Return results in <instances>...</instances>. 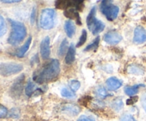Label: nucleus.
Segmentation results:
<instances>
[{
  "label": "nucleus",
  "instance_id": "1",
  "mask_svg": "<svg viewBox=\"0 0 146 121\" xmlns=\"http://www.w3.org/2000/svg\"><path fill=\"white\" fill-rule=\"evenodd\" d=\"M60 73V63L57 59H53L39 71L36 73L34 79L40 84L52 81L57 78Z\"/></svg>",
  "mask_w": 146,
  "mask_h": 121
},
{
  "label": "nucleus",
  "instance_id": "2",
  "mask_svg": "<svg viewBox=\"0 0 146 121\" xmlns=\"http://www.w3.org/2000/svg\"><path fill=\"white\" fill-rule=\"evenodd\" d=\"M9 21L11 24V31L7 41L11 45H18L27 36V28L24 24L19 21L12 19H9Z\"/></svg>",
  "mask_w": 146,
  "mask_h": 121
},
{
  "label": "nucleus",
  "instance_id": "3",
  "mask_svg": "<svg viewBox=\"0 0 146 121\" xmlns=\"http://www.w3.org/2000/svg\"><path fill=\"white\" fill-rule=\"evenodd\" d=\"M96 7H94L90 11L86 19V24L88 27V29L92 32L94 35L102 32L105 28V24L100 20L96 18Z\"/></svg>",
  "mask_w": 146,
  "mask_h": 121
},
{
  "label": "nucleus",
  "instance_id": "4",
  "mask_svg": "<svg viewBox=\"0 0 146 121\" xmlns=\"http://www.w3.org/2000/svg\"><path fill=\"white\" fill-rule=\"evenodd\" d=\"M56 18V13L52 9H45L42 11L40 17V26L45 30L54 28Z\"/></svg>",
  "mask_w": 146,
  "mask_h": 121
},
{
  "label": "nucleus",
  "instance_id": "5",
  "mask_svg": "<svg viewBox=\"0 0 146 121\" xmlns=\"http://www.w3.org/2000/svg\"><path fill=\"white\" fill-rule=\"evenodd\" d=\"M100 9L102 14L110 21L115 19L119 13V7L112 4L111 1H106V0L103 1L101 2Z\"/></svg>",
  "mask_w": 146,
  "mask_h": 121
},
{
  "label": "nucleus",
  "instance_id": "6",
  "mask_svg": "<svg viewBox=\"0 0 146 121\" xmlns=\"http://www.w3.org/2000/svg\"><path fill=\"white\" fill-rule=\"evenodd\" d=\"M55 7L58 9L64 11L67 9L74 8L78 11H82L85 5L83 0H58L56 1Z\"/></svg>",
  "mask_w": 146,
  "mask_h": 121
},
{
  "label": "nucleus",
  "instance_id": "7",
  "mask_svg": "<svg viewBox=\"0 0 146 121\" xmlns=\"http://www.w3.org/2000/svg\"><path fill=\"white\" fill-rule=\"evenodd\" d=\"M24 67L17 63H3L0 64V74L3 76H10L21 72Z\"/></svg>",
  "mask_w": 146,
  "mask_h": 121
},
{
  "label": "nucleus",
  "instance_id": "8",
  "mask_svg": "<svg viewBox=\"0 0 146 121\" xmlns=\"http://www.w3.org/2000/svg\"><path fill=\"white\" fill-rule=\"evenodd\" d=\"M24 80L25 75L22 74L18 77L11 85L9 90V94L13 98H19L21 95L24 88Z\"/></svg>",
  "mask_w": 146,
  "mask_h": 121
},
{
  "label": "nucleus",
  "instance_id": "9",
  "mask_svg": "<svg viewBox=\"0 0 146 121\" xmlns=\"http://www.w3.org/2000/svg\"><path fill=\"white\" fill-rule=\"evenodd\" d=\"M104 40L108 44H117L122 40V36L118 32L115 31H110L104 35Z\"/></svg>",
  "mask_w": 146,
  "mask_h": 121
},
{
  "label": "nucleus",
  "instance_id": "10",
  "mask_svg": "<svg viewBox=\"0 0 146 121\" xmlns=\"http://www.w3.org/2000/svg\"><path fill=\"white\" fill-rule=\"evenodd\" d=\"M40 53L44 60H46L49 58L51 50H50V38L48 36H46L41 42Z\"/></svg>",
  "mask_w": 146,
  "mask_h": 121
},
{
  "label": "nucleus",
  "instance_id": "11",
  "mask_svg": "<svg viewBox=\"0 0 146 121\" xmlns=\"http://www.w3.org/2000/svg\"><path fill=\"white\" fill-rule=\"evenodd\" d=\"M145 42H146V30L141 26H138L134 31L133 43L141 44Z\"/></svg>",
  "mask_w": 146,
  "mask_h": 121
},
{
  "label": "nucleus",
  "instance_id": "12",
  "mask_svg": "<svg viewBox=\"0 0 146 121\" xmlns=\"http://www.w3.org/2000/svg\"><path fill=\"white\" fill-rule=\"evenodd\" d=\"M64 16H65L66 18L69 19L71 20H75L76 21V24L78 25H81L82 22H81V17H80L79 13L77 11L76 9L74 8H69L67 9L66 10H65L64 12Z\"/></svg>",
  "mask_w": 146,
  "mask_h": 121
},
{
  "label": "nucleus",
  "instance_id": "13",
  "mask_svg": "<svg viewBox=\"0 0 146 121\" xmlns=\"http://www.w3.org/2000/svg\"><path fill=\"white\" fill-rule=\"evenodd\" d=\"M106 85L111 91H115L122 86V82L115 77H111L106 81Z\"/></svg>",
  "mask_w": 146,
  "mask_h": 121
},
{
  "label": "nucleus",
  "instance_id": "14",
  "mask_svg": "<svg viewBox=\"0 0 146 121\" xmlns=\"http://www.w3.org/2000/svg\"><path fill=\"white\" fill-rule=\"evenodd\" d=\"M75 56H76V48L75 46L73 44L70 45L68 47V49L67 51L66 56L65 58V62L68 65H71L75 61Z\"/></svg>",
  "mask_w": 146,
  "mask_h": 121
},
{
  "label": "nucleus",
  "instance_id": "15",
  "mask_svg": "<svg viewBox=\"0 0 146 121\" xmlns=\"http://www.w3.org/2000/svg\"><path fill=\"white\" fill-rule=\"evenodd\" d=\"M62 110L66 112L67 113L71 115H77L80 112V108L76 105L71 103H68L62 107Z\"/></svg>",
  "mask_w": 146,
  "mask_h": 121
},
{
  "label": "nucleus",
  "instance_id": "16",
  "mask_svg": "<svg viewBox=\"0 0 146 121\" xmlns=\"http://www.w3.org/2000/svg\"><path fill=\"white\" fill-rule=\"evenodd\" d=\"M64 28H65L66 35L69 38H71L74 35V34H75L76 26L74 25V22L72 21H71V20H68V21H66L65 24H64Z\"/></svg>",
  "mask_w": 146,
  "mask_h": 121
},
{
  "label": "nucleus",
  "instance_id": "17",
  "mask_svg": "<svg viewBox=\"0 0 146 121\" xmlns=\"http://www.w3.org/2000/svg\"><path fill=\"white\" fill-rule=\"evenodd\" d=\"M127 71L128 72V73L133 74V75H140L144 73L143 68L136 64H131V65H128Z\"/></svg>",
  "mask_w": 146,
  "mask_h": 121
},
{
  "label": "nucleus",
  "instance_id": "18",
  "mask_svg": "<svg viewBox=\"0 0 146 121\" xmlns=\"http://www.w3.org/2000/svg\"><path fill=\"white\" fill-rule=\"evenodd\" d=\"M31 41H32V38H31V36H29L28 38V39L27 40V41L25 42V44L19 49L18 52L17 53V56L21 58V57H23L25 55V54L27 52L29 48L30 45L31 44Z\"/></svg>",
  "mask_w": 146,
  "mask_h": 121
},
{
  "label": "nucleus",
  "instance_id": "19",
  "mask_svg": "<svg viewBox=\"0 0 146 121\" xmlns=\"http://www.w3.org/2000/svg\"><path fill=\"white\" fill-rule=\"evenodd\" d=\"M141 87H145V85L143 84H138V85H133V86H127L125 87L124 91H125V94L130 96H133L134 95L138 93L139 88Z\"/></svg>",
  "mask_w": 146,
  "mask_h": 121
},
{
  "label": "nucleus",
  "instance_id": "20",
  "mask_svg": "<svg viewBox=\"0 0 146 121\" xmlns=\"http://www.w3.org/2000/svg\"><path fill=\"white\" fill-rule=\"evenodd\" d=\"M100 43V36H97L95 39L93 41V42L91 44L87 46L84 49V51H91L93 50H96L98 48V46H99Z\"/></svg>",
  "mask_w": 146,
  "mask_h": 121
},
{
  "label": "nucleus",
  "instance_id": "21",
  "mask_svg": "<svg viewBox=\"0 0 146 121\" xmlns=\"http://www.w3.org/2000/svg\"><path fill=\"white\" fill-rule=\"evenodd\" d=\"M111 107L115 110V111H120L123 108V102L121 98H116L111 102Z\"/></svg>",
  "mask_w": 146,
  "mask_h": 121
},
{
  "label": "nucleus",
  "instance_id": "22",
  "mask_svg": "<svg viewBox=\"0 0 146 121\" xmlns=\"http://www.w3.org/2000/svg\"><path fill=\"white\" fill-rule=\"evenodd\" d=\"M68 48V41H67L66 38H64L62 42L61 43V45H60L59 48H58V55L59 56H62L63 55H64L66 53V51H67Z\"/></svg>",
  "mask_w": 146,
  "mask_h": 121
},
{
  "label": "nucleus",
  "instance_id": "23",
  "mask_svg": "<svg viewBox=\"0 0 146 121\" xmlns=\"http://www.w3.org/2000/svg\"><path fill=\"white\" fill-rule=\"evenodd\" d=\"M87 39V32L85 29H83L82 34H81V36H80L79 40H78V43L76 44V47L78 48V47H81L85 44V42L86 41Z\"/></svg>",
  "mask_w": 146,
  "mask_h": 121
},
{
  "label": "nucleus",
  "instance_id": "24",
  "mask_svg": "<svg viewBox=\"0 0 146 121\" xmlns=\"http://www.w3.org/2000/svg\"><path fill=\"white\" fill-rule=\"evenodd\" d=\"M34 88H35V85L34 84V83L31 82V81H29L28 84H27L25 89L26 95L29 97L31 96V95L33 94V93H34Z\"/></svg>",
  "mask_w": 146,
  "mask_h": 121
},
{
  "label": "nucleus",
  "instance_id": "25",
  "mask_svg": "<svg viewBox=\"0 0 146 121\" xmlns=\"http://www.w3.org/2000/svg\"><path fill=\"white\" fill-rule=\"evenodd\" d=\"M61 95L67 98H72L75 97V93L68 88H64L61 91Z\"/></svg>",
  "mask_w": 146,
  "mask_h": 121
},
{
  "label": "nucleus",
  "instance_id": "26",
  "mask_svg": "<svg viewBox=\"0 0 146 121\" xmlns=\"http://www.w3.org/2000/svg\"><path fill=\"white\" fill-rule=\"evenodd\" d=\"M7 31V24H6L4 19L0 15V37L4 35Z\"/></svg>",
  "mask_w": 146,
  "mask_h": 121
},
{
  "label": "nucleus",
  "instance_id": "27",
  "mask_svg": "<svg viewBox=\"0 0 146 121\" xmlns=\"http://www.w3.org/2000/svg\"><path fill=\"white\" fill-rule=\"evenodd\" d=\"M96 93L98 95V96H100L102 98H104L108 96V93H107L106 90L102 86H99L98 88H97Z\"/></svg>",
  "mask_w": 146,
  "mask_h": 121
},
{
  "label": "nucleus",
  "instance_id": "28",
  "mask_svg": "<svg viewBox=\"0 0 146 121\" xmlns=\"http://www.w3.org/2000/svg\"><path fill=\"white\" fill-rule=\"evenodd\" d=\"M92 99V98L88 95H86V96L82 97L80 100H78V102H79L81 105H84V106L87 107V105H88L90 102H91V100Z\"/></svg>",
  "mask_w": 146,
  "mask_h": 121
},
{
  "label": "nucleus",
  "instance_id": "29",
  "mask_svg": "<svg viewBox=\"0 0 146 121\" xmlns=\"http://www.w3.org/2000/svg\"><path fill=\"white\" fill-rule=\"evenodd\" d=\"M80 86H81V83L78 81L76 80H72V81L70 82V88L72 89V91H77L79 89Z\"/></svg>",
  "mask_w": 146,
  "mask_h": 121
},
{
  "label": "nucleus",
  "instance_id": "30",
  "mask_svg": "<svg viewBox=\"0 0 146 121\" xmlns=\"http://www.w3.org/2000/svg\"><path fill=\"white\" fill-rule=\"evenodd\" d=\"M120 120L121 121H136L135 118L132 116L131 115L129 114H125V115H123L120 118Z\"/></svg>",
  "mask_w": 146,
  "mask_h": 121
},
{
  "label": "nucleus",
  "instance_id": "31",
  "mask_svg": "<svg viewBox=\"0 0 146 121\" xmlns=\"http://www.w3.org/2000/svg\"><path fill=\"white\" fill-rule=\"evenodd\" d=\"M20 115L19 110L17 108H12L10 111L9 116L13 118H18Z\"/></svg>",
  "mask_w": 146,
  "mask_h": 121
},
{
  "label": "nucleus",
  "instance_id": "32",
  "mask_svg": "<svg viewBox=\"0 0 146 121\" xmlns=\"http://www.w3.org/2000/svg\"><path fill=\"white\" fill-rule=\"evenodd\" d=\"M8 114V110L3 105H0V118H5Z\"/></svg>",
  "mask_w": 146,
  "mask_h": 121
},
{
  "label": "nucleus",
  "instance_id": "33",
  "mask_svg": "<svg viewBox=\"0 0 146 121\" xmlns=\"http://www.w3.org/2000/svg\"><path fill=\"white\" fill-rule=\"evenodd\" d=\"M77 121H96L95 119L92 117L86 116V115H81L79 117Z\"/></svg>",
  "mask_w": 146,
  "mask_h": 121
},
{
  "label": "nucleus",
  "instance_id": "34",
  "mask_svg": "<svg viewBox=\"0 0 146 121\" xmlns=\"http://www.w3.org/2000/svg\"><path fill=\"white\" fill-rule=\"evenodd\" d=\"M138 96H131V98L127 100L126 101V104L127 105H133L135 102H136L138 101Z\"/></svg>",
  "mask_w": 146,
  "mask_h": 121
},
{
  "label": "nucleus",
  "instance_id": "35",
  "mask_svg": "<svg viewBox=\"0 0 146 121\" xmlns=\"http://www.w3.org/2000/svg\"><path fill=\"white\" fill-rule=\"evenodd\" d=\"M35 17H36V8L35 7H34L31 14V24H34V22H35Z\"/></svg>",
  "mask_w": 146,
  "mask_h": 121
},
{
  "label": "nucleus",
  "instance_id": "36",
  "mask_svg": "<svg viewBox=\"0 0 146 121\" xmlns=\"http://www.w3.org/2000/svg\"><path fill=\"white\" fill-rule=\"evenodd\" d=\"M141 103H142V106L144 110L146 112V93L143 94L142 97V100H141Z\"/></svg>",
  "mask_w": 146,
  "mask_h": 121
},
{
  "label": "nucleus",
  "instance_id": "37",
  "mask_svg": "<svg viewBox=\"0 0 146 121\" xmlns=\"http://www.w3.org/2000/svg\"><path fill=\"white\" fill-rule=\"evenodd\" d=\"M1 1L3 3H18L20 0H1Z\"/></svg>",
  "mask_w": 146,
  "mask_h": 121
}]
</instances>
